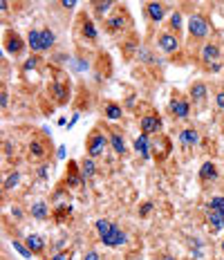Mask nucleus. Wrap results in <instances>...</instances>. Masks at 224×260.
<instances>
[{
    "label": "nucleus",
    "instance_id": "obj_1",
    "mask_svg": "<svg viewBox=\"0 0 224 260\" xmlns=\"http://www.w3.org/2000/svg\"><path fill=\"white\" fill-rule=\"evenodd\" d=\"M108 146H110L108 135L103 133L101 128H94L85 139V153H87V157H92V159H99V157H103Z\"/></svg>",
    "mask_w": 224,
    "mask_h": 260
},
{
    "label": "nucleus",
    "instance_id": "obj_2",
    "mask_svg": "<svg viewBox=\"0 0 224 260\" xmlns=\"http://www.w3.org/2000/svg\"><path fill=\"white\" fill-rule=\"evenodd\" d=\"M186 29H188L190 41H204L206 36H209V31H211V23H209V18H206L204 14L195 12V14L188 16Z\"/></svg>",
    "mask_w": 224,
    "mask_h": 260
},
{
    "label": "nucleus",
    "instance_id": "obj_3",
    "mask_svg": "<svg viewBox=\"0 0 224 260\" xmlns=\"http://www.w3.org/2000/svg\"><path fill=\"white\" fill-rule=\"evenodd\" d=\"M168 110H171V115H173L175 119L184 121V119L190 117V101L184 99V96L177 94V92H173L171 101H168Z\"/></svg>",
    "mask_w": 224,
    "mask_h": 260
},
{
    "label": "nucleus",
    "instance_id": "obj_4",
    "mask_svg": "<svg viewBox=\"0 0 224 260\" xmlns=\"http://www.w3.org/2000/svg\"><path fill=\"white\" fill-rule=\"evenodd\" d=\"M3 45H5V50H7L9 54H12L14 58H18V56H23L25 50H27V43L20 39V34L18 31H5V41H3Z\"/></svg>",
    "mask_w": 224,
    "mask_h": 260
},
{
    "label": "nucleus",
    "instance_id": "obj_5",
    "mask_svg": "<svg viewBox=\"0 0 224 260\" xmlns=\"http://www.w3.org/2000/svg\"><path fill=\"white\" fill-rule=\"evenodd\" d=\"M157 47L164 52V54H175L179 50V39L175 31H162L157 36Z\"/></svg>",
    "mask_w": 224,
    "mask_h": 260
},
{
    "label": "nucleus",
    "instance_id": "obj_6",
    "mask_svg": "<svg viewBox=\"0 0 224 260\" xmlns=\"http://www.w3.org/2000/svg\"><path fill=\"white\" fill-rule=\"evenodd\" d=\"M139 128L144 135H159L162 133V117L157 112H148V115L141 117Z\"/></svg>",
    "mask_w": 224,
    "mask_h": 260
},
{
    "label": "nucleus",
    "instance_id": "obj_7",
    "mask_svg": "<svg viewBox=\"0 0 224 260\" xmlns=\"http://www.w3.org/2000/svg\"><path fill=\"white\" fill-rule=\"evenodd\" d=\"M206 99H209V88H206L204 81H195V83H190V88H188V101H193L195 106H202Z\"/></svg>",
    "mask_w": 224,
    "mask_h": 260
},
{
    "label": "nucleus",
    "instance_id": "obj_8",
    "mask_svg": "<svg viewBox=\"0 0 224 260\" xmlns=\"http://www.w3.org/2000/svg\"><path fill=\"white\" fill-rule=\"evenodd\" d=\"M65 184H68V188H81V186H85V180H83V175H81V166L76 164L74 159L68 164V177H65Z\"/></svg>",
    "mask_w": 224,
    "mask_h": 260
},
{
    "label": "nucleus",
    "instance_id": "obj_9",
    "mask_svg": "<svg viewBox=\"0 0 224 260\" xmlns=\"http://www.w3.org/2000/svg\"><path fill=\"white\" fill-rule=\"evenodd\" d=\"M125 25H128V16H125V12H117V14H112L110 18L106 20V31L108 34H117V31H123L125 29Z\"/></svg>",
    "mask_w": 224,
    "mask_h": 260
},
{
    "label": "nucleus",
    "instance_id": "obj_10",
    "mask_svg": "<svg viewBox=\"0 0 224 260\" xmlns=\"http://www.w3.org/2000/svg\"><path fill=\"white\" fill-rule=\"evenodd\" d=\"M200 61L202 63H217L220 61V45H217V43H204L200 50Z\"/></svg>",
    "mask_w": 224,
    "mask_h": 260
},
{
    "label": "nucleus",
    "instance_id": "obj_11",
    "mask_svg": "<svg viewBox=\"0 0 224 260\" xmlns=\"http://www.w3.org/2000/svg\"><path fill=\"white\" fill-rule=\"evenodd\" d=\"M198 177H200L202 184H211V182H215L217 177H220V173H217V166L213 164V161H204V164L200 166V171H198Z\"/></svg>",
    "mask_w": 224,
    "mask_h": 260
},
{
    "label": "nucleus",
    "instance_id": "obj_12",
    "mask_svg": "<svg viewBox=\"0 0 224 260\" xmlns=\"http://www.w3.org/2000/svg\"><path fill=\"white\" fill-rule=\"evenodd\" d=\"M52 96L58 106L68 104L70 101V85L65 83V81H54L52 83Z\"/></svg>",
    "mask_w": 224,
    "mask_h": 260
},
{
    "label": "nucleus",
    "instance_id": "obj_13",
    "mask_svg": "<svg viewBox=\"0 0 224 260\" xmlns=\"http://www.w3.org/2000/svg\"><path fill=\"white\" fill-rule=\"evenodd\" d=\"M25 245H27V249L31 251V256H41V253L47 249L45 238L38 236V234H29V236H27V238H25Z\"/></svg>",
    "mask_w": 224,
    "mask_h": 260
},
{
    "label": "nucleus",
    "instance_id": "obj_14",
    "mask_svg": "<svg viewBox=\"0 0 224 260\" xmlns=\"http://www.w3.org/2000/svg\"><path fill=\"white\" fill-rule=\"evenodd\" d=\"M206 229H209V234H220V231H224V213L206 211Z\"/></svg>",
    "mask_w": 224,
    "mask_h": 260
},
{
    "label": "nucleus",
    "instance_id": "obj_15",
    "mask_svg": "<svg viewBox=\"0 0 224 260\" xmlns=\"http://www.w3.org/2000/svg\"><path fill=\"white\" fill-rule=\"evenodd\" d=\"M135 150L139 153L141 159H150L152 157V146H150V139H148V135H144L141 133L137 139H135Z\"/></svg>",
    "mask_w": 224,
    "mask_h": 260
},
{
    "label": "nucleus",
    "instance_id": "obj_16",
    "mask_svg": "<svg viewBox=\"0 0 224 260\" xmlns=\"http://www.w3.org/2000/svg\"><path fill=\"white\" fill-rule=\"evenodd\" d=\"M106 247H121L128 242V236H125V231H121L117 224L112 226V231H110V236L106 238V240H101Z\"/></svg>",
    "mask_w": 224,
    "mask_h": 260
},
{
    "label": "nucleus",
    "instance_id": "obj_17",
    "mask_svg": "<svg viewBox=\"0 0 224 260\" xmlns=\"http://www.w3.org/2000/svg\"><path fill=\"white\" fill-rule=\"evenodd\" d=\"M108 139H110V148L114 150V155H125V142H123V135L119 130H108Z\"/></svg>",
    "mask_w": 224,
    "mask_h": 260
},
{
    "label": "nucleus",
    "instance_id": "obj_18",
    "mask_svg": "<svg viewBox=\"0 0 224 260\" xmlns=\"http://www.w3.org/2000/svg\"><path fill=\"white\" fill-rule=\"evenodd\" d=\"M146 16L152 20V23H159L166 16V5L164 3H148L146 5Z\"/></svg>",
    "mask_w": 224,
    "mask_h": 260
},
{
    "label": "nucleus",
    "instance_id": "obj_19",
    "mask_svg": "<svg viewBox=\"0 0 224 260\" xmlns=\"http://www.w3.org/2000/svg\"><path fill=\"white\" fill-rule=\"evenodd\" d=\"M179 142H182L184 148H190V146H198L200 144V133L195 128H184L179 133Z\"/></svg>",
    "mask_w": 224,
    "mask_h": 260
},
{
    "label": "nucleus",
    "instance_id": "obj_20",
    "mask_svg": "<svg viewBox=\"0 0 224 260\" xmlns=\"http://www.w3.org/2000/svg\"><path fill=\"white\" fill-rule=\"evenodd\" d=\"M81 36H83L85 41H90V43H94L97 39H99V31H97V25L92 23L90 18H83V20H81Z\"/></svg>",
    "mask_w": 224,
    "mask_h": 260
},
{
    "label": "nucleus",
    "instance_id": "obj_21",
    "mask_svg": "<svg viewBox=\"0 0 224 260\" xmlns=\"http://www.w3.org/2000/svg\"><path fill=\"white\" fill-rule=\"evenodd\" d=\"M103 117H106L108 121H119V119L123 117V108L119 104H114V101H108V104L103 106Z\"/></svg>",
    "mask_w": 224,
    "mask_h": 260
},
{
    "label": "nucleus",
    "instance_id": "obj_22",
    "mask_svg": "<svg viewBox=\"0 0 224 260\" xmlns=\"http://www.w3.org/2000/svg\"><path fill=\"white\" fill-rule=\"evenodd\" d=\"M70 215H72V207H70L68 202H61L52 209V218H54V222H58V224H63Z\"/></svg>",
    "mask_w": 224,
    "mask_h": 260
},
{
    "label": "nucleus",
    "instance_id": "obj_23",
    "mask_svg": "<svg viewBox=\"0 0 224 260\" xmlns=\"http://www.w3.org/2000/svg\"><path fill=\"white\" fill-rule=\"evenodd\" d=\"M29 157L31 159H45L47 157V146L41 139H31L29 142Z\"/></svg>",
    "mask_w": 224,
    "mask_h": 260
},
{
    "label": "nucleus",
    "instance_id": "obj_24",
    "mask_svg": "<svg viewBox=\"0 0 224 260\" xmlns=\"http://www.w3.org/2000/svg\"><path fill=\"white\" fill-rule=\"evenodd\" d=\"M79 166H81V175H83L85 182L92 180V177L97 175V164H94V159H92V157H83Z\"/></svg>",
    "mask_w": 224,
    "mask_h": 260
},
{
    "label": "nucleus",
    "instance_id": "obj_25",
    "mask_svg": "<svg viewBox=\"0 0 224 260\" xmlns=\"http://www.w3.org/2000/svg\"><path fill=\"white\" fill-rule=\"evenodd\" d=\"M27 47H29L34 54L43 52V43H41V29H29L27 34Z\"/></svg>",
    "mask_w": 224,
    "mask_h": 260
},
{
    "label": "nucleus",
    "instance_id": "obj_26",
    "mask_svg": "<svg viewBox=\"0 0 224 260\" xmlns=\"http://www.w3.org/2000/svg\"><path fill=\"white\" fill-rule=\"evenodd\" d=\"M52 215L50 207H47V202H36L31 204V218L34 220H47Z\"/></svg>",
    "mask_w": 224,
    "mask_h": 260
},
{
    "label": "nucleus",
    "instance_id": "obj_27",
    "mask_svg": "<svg viewBox=\"0 0 224 260\" xmlns=\"http://www.w3.org/2000/svg\"><path fill=\"white\" fill-rule=\"evenodd\" d=\"M41 43H43V52L52 50L54 43H56V36H54V31L50 27H45V29H41Z\"/></svg>",
    "mask_w": 224,
    "mask_h": 260
},
{
    "label": "nucleus",
    "instance_id": "obj_28",
    "mask_svg": "<svg viewBox=\"0 0 224 260\" xmlns=\"http://www.w3.org/2000/svg\"><path fill=\"white\" fill-rule=\"evenodd\" d=\"M112 222L110 220H97L94 222V229H97V234H99V240H106L108 236H110V231H112Z\"/></svg>",
    "mask_w": 224,
    "mask_h": 260
},
{
    "label": "nucleus",
    "instance_id": "obj_29",
    "mask_svg": "<svg viewBox=\"0 0 224 260\" xmlns=\"http://www.w3.org/2000/svg\"><path fill=\"white\" fill-rule=\"evenodd\" d=\"M206 211H217V213H224V195H213L206 204Z\"/></svg>",
    "mask_w": 224,
    "mask_h": 260
},
{
    "label": "nucleus",
    "instance_id": "obj_30",
    "mask_svg": "<svg viewBox=\"0 0 224 260\" xmlns=\"http://www.w3.org/2000/svg\"><path fill=\"white\" fill-rule=\"evenodd\" d=\"M18 182H20V171H14V173H9V177L5 180L3 188L5 191H14V188L18 186Z\"/></svg>",
    "mask_w": 224,
    "mask_h": 260
},
{
    "label": "nucleus",
    "instance_id": "obj_31",
    "mask_svg": "<svg viewBox=\"0 0 224 260\" xmlns=\"http://www.w3.org/2000/svg\"><path fill=\"white\" fill-rule=\"evenodd\" d=\"M92 7H94V14L101 18L103 14H108V9L114 7V3H112V0H106V3H92Z\"/></svg>",
    "mask_w": 224,
    "mask_h": 260
},
{
    "label": "nucleus",
    "instance_id": "obj_32",
    "mask_svg": "<svg viewBox=\"0 0 224 260\" xmlns=\"http://www.w3.org/2000/svg\"><path fill=\"white\" fill-rule=\"evenodd\" d=\"M182 25H184V18H182V14H179V12H173V16H171V27L175 29V34H177V31L182 29Z\"/></svg>",
    "mask_w": 224,
    "mask_h": 260
},
{
    "label": "nucleus",
    "instance_id": "obj_33",
    "mask_svg": "<svg viewBox=\"0 0 224 260\" xmlns=\"http://www.w3.org/2000/svg\"><path fill=\"white\" fill-rule=\"evenodd\" d=\"M12 245H14V249H16V251H18L23 258H31V251L27 249V245H23V242H18V240H14Z\"/></svg>",
    "mask_w": 224,
    "mask_h": 260
},
{
    "label": "nucleus",
    "instance_id": "obj_34",
    "mask_svg": "<svg viewBox=\"0 0 224 260\" xmlns=\"http://www.w3.org/2000/svg\"><path fill=\"white\" fill-rule=\"evenodd\" d=\"M152 209H155V204L152 202H144L139 207V218H148V215L152 213Z\"/></svg>",
    "mask_w": 224,
    "mask_h": 260
},
{
    "label": "nucleus",
    "instance_id": "obj_35",
    "mask_svg": "<svg viewBox=\"0 0 224 260\" xmlns=\"http://www.w3.org/2000/svg\"><path fill=\"white\" fill-rule=\"evenodd\" d=\"M38 63H41V61H38V56H29V58H27V61L23 63V70H25V72H29V70H36Z\"/></svg>",
    "mask_w": 224,
    "mask_h": 260
},
{
    "label": "nucleus",
    "instance_id": "obj_36",
    "mask_svg": "<svg viewBox=\"0 0 224 260\" xmlns=\"http://www.w3.org/2000/svg\"><path fill=\"white\" fill-rule=\"evenodd\" d=\"M50 260H72V251H68V249H63V251H56Z\"/></svg>",
    "mask_w": 224,
    "mask_h": 260
},
{
    "label": "nucleus",
    "instance_id": "obj_37",
    "mask_svg": "<svg viewBox=\"0 0 224 260\" xmlns=\"http://www.w3.org/2000/svg\"><path fill=\"white\" fill-rule=\"evenodd\" d=\"M50 173H52V166L43 164L41 169H38V177H41V180H50Z\"/></svg>",
    "mask_w": 224,
    "mask_h": 260
},
{
    "label": "nucleus",
    "instance_id": "obj_38",
    "mask_svg": "<svg viewBox=\"0 0 224 260\" xmlns=\"http://www.w3.org/2000/svg\"><path fill=\"white\" fill-rule=\"evenodd\" d=\"M215 106L220 108V110H224V90H220V92L215 94Z\"/></svg>",
    "mask_w": 224,
    "mask_h": 260
},
{
    "label": "nucleus",
    "instance_id": "obj_39",
    "mask_svg": "<svg viewBox=\"0 0 224 260\" xmlns=\"http://www.w3.org/2000/svg\"><path fill=\"white\" fill-rule=\"evenodd\" d=\"M0 106H3V108L9 106V94H7V90H5V88H3V94H0Z\"/></svg>",
    "mask_w": 224,
    "mask_h": 260
},
{
    "label": "nucleus",
    "instance_id": "obj_40",
    "mask_svg": "<svg viewBox=\"0 0 224 260\" xmlns=\"http://www.w3.org/2000/svg\"><path fill=\"white\" fill-rule=\"evenodd\" d=\"M83 260H99V253H97V251H87L83 256Z\"/></svg>",
    "mask_w": 224,
    "mask_h": 260
},
{
    "label": "nucleus",
    "instance_id": "obj_41",
    "mask_svg": "<svg viewBox=\"0 0 224 260\" xmlns=\"http://www.w3.org/2000/svg\"><path fill=\"white\" fill-rule=\"evenodd\" d=\"M14 153V146L12 142H5V155H12Z\"/></svg>",
    "mask_w": 224,
    "mask_h": 260
},
{
    "label": "nucleus",
    "instance_id": "obj_42",
    "mask_svg": "<svg viewBox=\"0 0 224 260\" xmlns=\"http://www.w3.org/2000/svg\"><path fill=\"white\" fill-rule=\"evenodd\" d=\"M209 70H211V72H220V70H222V63H220V61L213 63V65H209Z\"/></svg>",
    "mask_w": 224,
    "mask_h": 260
},
{
    "label": "nucleus",
    "instance_id": "obj_43",
    "mask_svg": "<svg viewBox=\"0 0 224 260\" xmlns=\"http://www.w3.org/2000/svg\"><path fill=\"white\" fill-rule=\"evenodd\" d=\"M61 7H70V9H72V7H76V3H74V0H63Z\"/></svg>",
    "mask_w": 224,
    "mask_h": 260
},
{
    "label": "nucleus",
    "instance_id": "obj_44",
    "mask_svg": "<svg viewBox=\"0 0 224 260\" xmlns=\"http://www.w3.org/2000/svg\"><path fill=\"white\" fill-rule=\"evenodd\" d=\"M12 215L16 220H20V218H23V211H20V209H12Z\"/></svg>",
    "mask_w": 224,
    "mask_h": 260
},
{
    "label": "nucleus",
    "instance_id": "obj_45",
    "mask_svg": "<svg viewBox=\"0 0 224 260\" xmlns=\"http://www.w3.org/2000/svg\"><path fill=\"white\" fill-rule=\"evenodd\" d=\"M56 157H58V159H63V157H65V146H58V150H56Z\"/></svg>",
    "mask_w": 224,
    "mask_h": 260
},
{
    "label": "nucleus",
    "instance_id": "obj_46",
    "mask_svg": "<svg viewBox=\"0 0 224 260\" xmlns=\"http://www.w3.org/2000/svg\"><path fill=\"white\" fill-rule=\"evenodd\" d=\"M0 7H3V12H7V9H9V3H7V0H3V3H0Z\"/></svg>",
    "mask_w": 224,
    "mask_h": 260
},
{
    "label": "nucleus",
    "instance_id": "obj_47",
    "mask_svg": "<svg viewBox=\"0 0 224 260\" xmlns=\"http://www.w3.org/2000/svg\"><path fill=\"white\" fill-rule=\"evenodd\" d=\"M162 260H175V256H168L166 253V256H162Z\"/></svg>",
    "mask_w": 224,
    "mask_h": 260
},
{
    "label": "nucleus",
    "instance_id": "obj_48",
    "mask_svg": "<svg viewBox=\"0 0 224 260\" xmlns=\"http://www.w3.org/2000/svg\"><path fill=\"white\" fill-rule=\"evenodd\" d=\"M222 253H224V240H222Z\"/></svg>",
    "mask_w": 224,
    "mask_h": 260
}]
</instances>
